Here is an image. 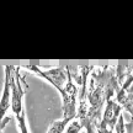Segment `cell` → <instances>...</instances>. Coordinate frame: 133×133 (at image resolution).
I'll list each match as a JSON object with an SVG mask.
<instances>
[{
  "instance_id": "6da1fadb",
  "label": "cell",
  "mask_w": 133,
  "mask_h": 133,
  "mask_svg": "<svg viewBox=\"0 0 133 133\" xmlns=\"http://www.w3.org/2000/svg\"><path fill=\"white\" fill-rule=\"evenodd\" d=\"M22 69L30 70L35 75L42 78L43 80L48 81L51 85L58 90L59 94H62L64 88H65L68 79H69V69H68V64L63 63L59 61V64L54 68H48V69H42L39 66L38 61H29V64L21 65Z\"/></svg>"
},
{
  "instance_id": "7a4b0ae2",
  "label": "cell",
  "mask_w": 133,
  "mask_h": 133,
  "mask_svg": "<svg viewBox=\"0 0 133 133\" xmlns=\"http://www.w3.org/2000/svg\"><path fill=\"white\" fill-rule=\"evenodd\" d=\"M69 69V66H68ZM62 97V111L63 118L74 119L78 112V102H79V86L73 80L71 74L69 71V79L66 83L63 92L61 94Z\"/></svg>"
},
{
  "instance_id": "3957f363",
  "label": "cell",
  "mask_w": 133,
  "mask_h": 133,
  "mask_svg": "<svg viewBox=\"0 0 133 133\" xmlns=\"http://www.w3.org/2000/svg\"><path fill=\"white\" fill-rule=\"evenodd\" d=\"M21 65L15 66V73L14 78H12V91H11V110L14 116H19L20 114H22L24 111V96L27 90V83L25 80V74L22 75L21 73Z\"/></svg>"
},
{
  "instance_id": "277c9868",
  "label": "cell",
  "mask_w": 133,
  "mask_h": 133,
  "mask_svg": "<svg viewBox=\"0 0 133 133\" xmlns=\"http://www.w3.org/2000/svg\"><path fill=\"white\" fill-rule=\"evenodd\" d=\"M116 76L119 85V92L116 99H119L133 90V61H117Z\"/></svg>"
},
{
  "instance_id": "5b68a950",
  "label": "cell",
  "mask_w": 133,
  "mask_h": 133,
  "mask_svg": "<svg viewBox=\"0 0 133 133\" xmlns=\"http://www.w3.org/2000/svg\"><path fill=\"white\" fill-rule=\"evenodd\" d=\"M16 65H5V80H4V89L0 101V117L1 119L6 117L8 110L11 109V91H12V78L15 73Z\"/></svg>"
},
{
  "instance_id": "8992f818",
  "label": "cell",
  "mask_w": 133,
  "mask_h": 133,
  "mask_svg": "<svg viewBox=\"0 0 133 133\" xmlns=\"http://www.w3.org/2000/svg\"><path fill=\"white\" fill-rule=\"evenodd\" d=\"M69 122H70V119L63 118V117L61 119H57L51 123V126L47 129V133H64Z\"/></svg>"
},
{
  "instance_id": "52a82bcc",
  "label": "cell",
  "mask_w": 133,
  "mask_h": 133,
  "mask_svg": "<svg viewBox=\"0 0 133 133\" xmlns=\"http://www.w3.org/2000/svg\"><path fill=\"white\" fill-rule=\"evenodd\" d=\"M117 101L122 105V107H123L124 111H127L133 118V90L128 91V92L124 94L122 97L117 99Z\"/></svg>"
},
{
  "instance_id": "ba28073f",
  "label": "cell",
  "mask_w": 133,
  "mask_h": 133,
  "mask_svg": "<svg viewBox=\"0 0 133 133\" xmlns=\"http://www.w3.org/2000/svg\"><path fill=\"white\" fill-rule=\"evenodd\" d=\"M83 129H84V127H83L81 122L78 118H74V119H71L70 122H69V124L66 126L64 133H80Z\"/></svg>"
},
{
  "instance_id": "9c48e42d",
  "label": "cell",
  "mask_w": 133,
  "mask_h": 133,
  "mask_svg": "<svg viewBox=\"0 0 133 133\" xmlns=\"http://www.w3.org/2000/svg\"><path fill=\"white\" fill-rule=\"evenodd\" d=\"M10 119H11L10 117H5V118L1 119V123H0V131H1V132H4L5 127H6V124H8V122H9Z\"/></svg>"
}]
</instances>
